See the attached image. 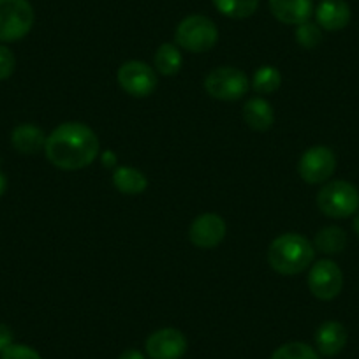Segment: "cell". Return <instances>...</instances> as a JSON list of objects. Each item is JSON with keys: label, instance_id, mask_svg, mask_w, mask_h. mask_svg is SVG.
I'll return each mask as SVG.
<instances>
[{"label": "cell", "instance_id": "1", "mask_svg": "<svg viewBox=\"0 0 359 359\" xmlns=\"http://www.w3.org/2000/svg\"><path fill=\"white\" fill-rule=\"evenodd\" d=\"M101 144L92 127L81 122H64L46 136V158L62 171H79L99 157Z\"/></svg>", "mask_w": 359, "mask_h": 359}, {"label": "cell", "instance_id": "2", "mask_svg": "<svg viewBox=\"0 0 359 359\" xmlns=\"http://www.w3.org/2000/svg\"><path fill=\"white\" fill-rule=\"evenodd\" d=\"M313 257H316L313 243L298 233L280 234L269 243L266 252V259L271 269L285 277L303 273L312 266Z\"/></svg>", "mask_w": 359, "mask_h": 359}, {"label": "cell", "instance_id": "3", "mask_svg": "<svg viewBox=\"0 0 359 359\" xmlns=\"http://www.w3.org/2000/svg\"><path fill=\"white\" fill-rule=\"evenodd\" d=\"M219 41V29L208 16L191 15L178 23L175 30V44L191 53H205Z\"/></svg>", "mask_w": 359, "mask_h": 359}, {"label": "cell", "instance_id": "4", "mask_svg": "<svg viewBox=\"0 0 359 359\" xmlns=\"http://www.w3.org/2000/svg\"><path fill=\"white\" fill-rule=\"evenodd\" d=\"M317 206L330 219H347L359 212V191L345 180L326 182L317 194Z\"/></svg>", "mask_w": 359, "mask_h": 359}, {"label": "cell", "instance_id": "5", "mask_svg": "<svg viewBox=\"0 0 359 359\" xmlns=\"http://www.w3.org/2000/svg\"><path fill=\"white\" fill-rule=\"evenodd\" d=\"M250 88V79L243 71L231 65L213 69L205 78L206 94L212 99L224 102L240 101Z\"/></svg>", "mask_w": 359, "mask_h": 359}, {"label": "cell", "instance_id": "6", "mask_svg": "<svg viewBox=\"0 0 359 359\" xmlns=\"http://www.w3.org/2000/svg\"><path fill=\"white\" fill-rule=\"evenodd\" d=\"M34 9L29 0H0V43H16L34 27Z\"/></svg>", "mask_w": 359, "mask_h": 359}, {"label": "cell", "instance_id": "7", "mask_svg": "<svg viewBox=\"0 0 359 359\" xmlns=\"http://www.w3.org/2000/svg\"><path fill=\"white\" fill-rule=\"evenodd\" d=\"M306 284L317 299L331 302L344 289V271L331 259H320L310 266Z\"/></svg>", "mask_w": 359, "mask_h": 359}, {"label": "cell", "instance_id": "8", "mask_svg": "<svg viewBox=\"0 0 359 359\" xmlns=\"http://www.w3.org/2000/svg\"><path fill=\"white\" fill-rule=\"evenodd\" d=\"M116 81L127 95L136 99H144L154 94L158 83L155 69L141 60H129L120 65Z\"/></svg>", "mask_w": 359, "mask_h": 359}, {"label": "cell", "instance_id": "9", "mask_svg": "<svg viewBox=\"0 0 359 359\" xmlns=\"http://www.w3.org/2000/svg\"><path fill=\"white\" fill-rule=\"evenodd\" d=\"M337 169V155L331 148L317 144L303 151L298 162V172L310 185L326 184Z\"/></svg>", "mask_w": 359, "mask_h": 359}, {"label": "cell", "instance_id": "10", "mask_svg": "<svg viewBox=\"0 0 359 359\" xmlns=\"http://www.w3.org/2000/svg\"><path fill=\"white\" fill-rule=\"evenodd\" d=\"M144 348L150 359H182L187 352L189 341L176 327H162L147 338Z\"/></svg>", "mask_w": 359, "mask_h": 359}, {"label": "cell", "instance_id": "11", "mask_svg": "<svg viewBox=\"0 0 359 359\" xmlns=\"http://www.w3.org/2000/svg\"><path fill=\"white\" fill-rule=\"evenodd\" d=\"M226 233V220L222 217L217 213H203L192 220L191 227H189V240L198 248L210 250L222 243Z\"/></svg>", "mask_w": 359, "mask_h": 359}, {"label": "cell", "instance_id": "12", "mask_svg": "<svg viewBox=\"0 0 359 359\" xmlns=\"http://www.w3.org/2000/svg\"><path fill=\"white\" fill-rule=\"evenodd\" d=\"M348 340L347 330L338 320H326L316 331V351L324 358H334L345 348Z\"/></svg>", "mask_w": 359, "mask_h": 359}, {"label": "cell", "instance_id": "13", "mask_svg": "<svg viewBox=\"0 0 359 359\" xmlns=\"http://www.w3.org/2000/svg\"><path fill=\"white\" fill-rule=\"evenodd\" d=\"M317 25L327 32H338L351 22V8L345 0H323L316 9Z\"/></svg>", "mask_w": 359, "mask_h": 359}, {"label": "cell", "instance_id": "14", "mask_svg": "<svg viewBox=\"0 0 359 359\" xmlns=\"http://www.w3.org/2000/svg\"><path fill=\"white\" fill-rule=\"evenodd\" d=\"M271 15L285 25H302L313 13L312 0H269Z\"/></svg>", "mask_w": 359, "mask_h": 359}, {"label": "cell", "instance_id": "15", "mask_svg": "<svg viewBox=\"0 0 359 359\" xmlns=\"http://www.w3.org/2000/svg\"><path fill=\"white\" fill-rule=\"evenodd\" d=\"M11 144L18 154L34 155L44 150L46 134L34 123H20L11 133Z\"/></svg>", "mask_w": 359, "mask_h": 359}, {"label": "cell", "instance_id": "16", "mask_svg": "<svg viewBox=\"0 0 359 359\" xmlns=\"http://www.w3.org/2000/svg\"><path fill=\"white\" fill-rule=\"evenodd\" d=\"M243 120L250 129L264 133V130H269L273 127L275 111L266 99H248L243 106Z\"/></svg>", "mask_w": 359, "mask_h": 359}, {"label": "cell", "instance_id": "17", "mask_svg": "<svg viewBox=\"0 0 359 359\" xmlns=\"http://www.w3.org/2000/svg\"><path fill=\"white\" fill-rule=\"evenodd\" d=\"M113 185L120 194L140 196L148 189V180L140 169L130 165H118L113 171Z\"/></svg>", "mask_w": 359, "mask_h": 359}, {"label": "cell", "instance_id": "18", "mask_svg": "<svg viewBox=\"0 0 359 359\" xmlns=\"http://www.w3.org/2000/svg\"><path fill=\"white\" fill-rule=\"evenodd\" d=\"M184 64V57L182 51L176 44L164 43L157 48L154 57V67L158 74L162 76H175L178 74L180 69Z\"/></svg>", "mask_w": 359, "mask_h": 359}, {"label": "cell", "instance_id": "19", "mask_svg": "<svg viewBox=\"0 0 359 359\" xmlns=\"http://www.w3.org/2000/svg\"><path fill=\"white\" fill-rule=\"evenodd\" d=\"M345 247H347V234L338 226L323 227L313 240V248L326 255L341 254Z\"/></svg>", "mask_w": 359, "mask_h": 359}, {"label": "cell", "instance_id": "20", "mask_svg": "<svg viewBox=\"0 0 359 359\" xmlns=\"http://www.w3.org/2000/svg\"><path fill=\"white\" fill-rule=\"evenodd\" d=\"M282 74L273 65H261L252 76V88L261 95L273 94L280 88Z\"/></svg>", "mask_w": 359, "mask_h": 359}, {"label": "cell", "instance_id": "21", "mask_svg": "<svg viewBox=\"0 0 359 359\" xmlns=\"http://www.w3.org/2000/svg\"><path fill=\"white\" fill-rule=\"evenodd\" d=\"M213 6L227 18L245 20L257 11L259 0H213Z\"/></svg>", "mask_w": 359, "mask_h": 359}, {"label": "cell", "instance_id": "22", "mask_svg": "<svg viewBox=\"0 0 359 359\" xmlns=\"http://www.w3.org/2000/svg\"><path fill=\"white\" fill-rule=\"evenodd\" d=\"M269 359H320V354L309 344L289 341V344L280 345Z\"/></svg>", "mask_w": 359, "mask_h": 359}, {"label": "cell", "instance_id": "23", "mask_svg": "<svg viewBox=\"0 0 359 359\" xmlns=\"http://www.w3.org/2000/svg\"><path fill=\"white\" fill-rule=\"evenodd\" d=\"M296 41L305 50H312V48L319 46L320 41H323V29L309 20V22L296 27Z\"/></svg>", "mask_w": 359, "mask_h": 359}, {"label": "cell", "instance_id": "24", "mask_svg": "<svg viewBox=\"0 0 359 359\" xmlns=\"http://www.w3.org/2000/svg\"><path fill=\"white\" fill-rule=\"evenodd\" d=\"M0 359H43V358H41V354L36 351V348L29 347V345L13 344L11 347H8L2 354H0Z\"/></svg>", "mask_w": 359, "mask_h": 359}, {"label": "cell", "instance_id": "25", "mask_svg": "<svg viewBox=\"0 0 359 359\" xmlns=\"http://www.w3.org/2000/svg\"><path fill=\"white\" fill-rule=\"evenodd\" d=\"M16 69L15 53L6 44H0V81H6Z\"/></svg>", "mask_w": 359, "mask_h": 359}, {"label": "cell", "instance_id": "26", "mask_svg": "<svg viewBox=\"0 0 359 359\" xmlns=\"http://www.w3.org/2000/svg\"><path fill=\"white\" fill-rule=\"evenodd\" d=\"M15 344V334H13V330L8 326V324L0 323V354L6 351L8 347Z\"/></svg>", "mask_w": 359, "mask_h": 359}, {"label": "cell", "instance_id": "27", "mask_svg": "<svg viewBox=\"0 0 359 359\" xmlns=\"http://www.w3.org/2000/svg\"><path fill=\"white\" fill-rule=\"evenodd\" d=\"M118 359H147V358H144L143 352L136 351V348H129V351L122 352Z\"/></svg>", "mask_w": 359, "mask_h": 359}, {"label": "cell", "instance_id": "28", "mask_svg": "<svg viewBox=\"0 0 359 359\" xmlns=\"http://www.w3.org/2000/svg\"><path fill=\"white\" fill-rule=\"evenodd\" d=\"M6 191H8V178L4 172H0V198L6 194Z\"/></svg>", "mask_w": 359, "mask_h": 359}, {"label": "cell", "instance_id": "29", "mask_svg": "<svg viewBox=\"0 0 359 359\" xmlns=\"http://www.w3.org/2000/svg\"><path fill=\"white\" fill-rule=\"evenodd\" d=\"M352 227H354V233L359 236V213H358V215H355L354 224H352Z\"/></svg>", "mask_w": 359, "mask_h": 359}]
</instances>
